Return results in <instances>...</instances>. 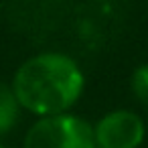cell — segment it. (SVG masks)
Masks as SVG:
<instances>
[{"mask_svg": "<svg viewBox=\"0 0 148 148\" xmlns=\"http://www.w3.org/2000/svg\"><path fill=\"white\" fill-rule=\"evenodd\" d=\"M10 87L23 110L49 118L69 114L83 93L85 77L69 55L41 53L16 69Z\"/></svg>", "mask_w": 148, "mask_h": 148, "instance_id": "obj_1", "label": "cell"}, {"mask_svg": "<svg viewBox=\"0 0 148 148\" xmlns=\"http://www.w3.org/2000/svg\"><path fill=\"white\" fill-rule=\"evenodd\" d=\"M21 103L10 85L0 81V138L6 136L21 118Z\"/></svg>", "mask_w": 148, "mask_h": 148, "instance_id": "obj_4", "label": "cell"}, {"mask_svg": "<svg viewBox=\"0 0 148 148\" xmlns=\"http://www.w3.org/2000/svg\"><path fill=\"white\" fill-rule=\"evenodd\" d=\"M144 136V120L130 110L108 112L93 124L95 148H140Z\"/></svg>", "mask_w": 148, "mask_h": 148, "instance_id": "obj_3", "label": "cell"}, {"mask_svg": "<svg viewBox=\"0 0 148 148\" xmlns=\"http://www.w3.org/2000/svg\"><path fill=\"white\" fill-rule=\"evenodd\" d=\"M0 148H10V146H6L4 142H0Z\"/></svg>", "mask_w": 148, "mask_h": 148, "instance_id": "obj_6", "label": "cell"}, {"mask_svg": "<svg viewBox=\"0 0 148 148\" xmlns=\"http://www.w3.org/2000/svg\"><path fill=\"white\" fill-rule=\"evenodd\" d=\"M132 91L134 97L148 108V63L140 65L132 75Z\"/></svg>", "mask_w": 148, "mask_h": 148, "instance_id": "obj_5", "label": "cell"}, {"mask_svg": "<svg viewBox=\"0 0 148 148\" xmlns=\"http://www.w3.org/2000/svg\"><path fill=\"white\" fill-rule=\"evenodd\" d=\"M23 148H95L93 124L75 114L39 118L27 130Z\"/></svg>", "mask_w": 148, "mask_h": 148, "instance_id": "obj_2", "label": "cell"}]
</instances>
